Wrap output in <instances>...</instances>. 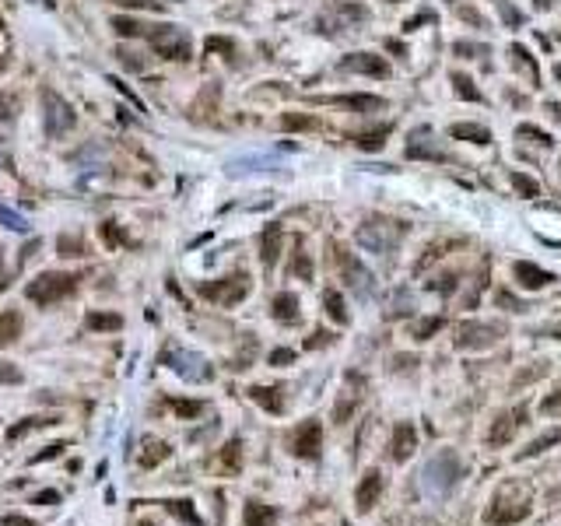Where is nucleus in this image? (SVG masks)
I'll use <instances>...</instances> for the list:
<instances>
[{
  "label": "nucleus",
  "mask_w": 561,
  "mask_h": 526,
  "mask_svg": "<svg viewBox=\"0 0 561 526\" xmlns=\"http://www.w3.org/2000/svg\"><path fill=\"white\" fill-rule=\"evenodd\" d=\"M165 509H169L176 519H183V523H190V526H200V516H197V509H193L190 498H169Z\"/></svg>",
  "instance_id": "c85d7f7f"
},
{
  "label": "nucleus",
  "mask_w": 561,
  "mask_h": 526,
  "mask_svg": "<svg viewBox=\"0 0 561 526\" xmlns=\"http://www.w3.org/2000/svg\"><path fill=\"white\" fill-rule=\"evenodd\" d=\"M442 330V316H432V320H421L418 327H414V341H428L432 334H439Z\"/></svg>",
  "instance_id": "ea45409f"
},
{
  "label": "nucleus",
  "mask_w": 561,
  "mask_h": 526,
  "mask_svg": "<svg viewBox=\"0 0 561 526\" xmlns=\"http://www.w3.org/2000/svg\"><path fill=\"white\" fill-rule=\"evenodd\" d=\"M204 50H207V53H228V57H232V53H235V43L225 39V36H211V39L204 43Z\"/></svg>",
  "instance_id": "37998d69"
},
{
  "label": "nucleus",
  "mask_w": 561,
  "mask_h": 526,
  "mask_svg": "<svg viewBox=\"0 0 561 526\" xmlns=\"http://www.w3.org/2000/svg\"><path fill=\"white\" fill-rule=\"evenodd\" d=\"M0 383H4V386H11V383H22V372H18V365H11V362H0Z\"/></svg>",
  "instance_id": "a18cd8bd"
},
{
  "label": "nucleus",
  "mask_w": 561,
  "mask_h": 526,
  "mask_svg": "<svg viewBox=\"0 0 561 526\" xmlns=\"http://www.w3.org/2000/svg\"><path fill=\"white\" fill-rule=\"evenodd\" d=\"M22 337V316L15 313V309H8V313H0V348H8V344H15Z\"/></svg>",
  "instance_id": "5701e85b"
},
{
  "label": "nucleus",
  "mask_w": 561,
  "mask_h": 526,
  "mask_svg": "<svg viewBox=\"0 0 561 526\" xmlns=\"http://www.w3.org/2000/svg\"><path fill=\"white\" fill-rule=\"evenodd\" d=\"M292 453L299 460H320V453H323V425L316 418L299 425V432L292 435Z\"/></svg>",
  "instance_id": "423d86ee"
},
{
  "label": "nucleus",
  "mask_w": 561,
  "mask_h": 526,
  "mask_svg": "<svg viewBox=\"0 0 561 526\" xmlns=\"http://www.w3.org/2000/svg\"><path fill=\"white\" fill-rule=\"evenodd\" d=\"M18 113V99L8 95V92H0V123H11Z\"/></svg>",
  "instance_id": "a19ab883"
},
{
  "label": "nucleus",
  "mask_w": 561,
  "mask_h": 526,
  "mask_svg": "<svg viewBox=\"0 0 561 526\" xmlns=\"http://www.w3.org/2000/svg\"><path fill=\"white\" fill-rule=\"evenodd\" d=\"M386 137H390V127H376V130L355 134V148H362V151H383Z\"/></svg>",
  "instance_id": "bb28decb"
},
{
  "label": "nucleus",
  "mask_w": 561,
  "mask_h": 526,
  "mask_svg": "<svg viewBox=\"0 0 561 526\" xmlns=\"http://www.w3.org/2000/svg\"><path fill=\"white\" fill-rule=\"evenodd\" d=\"M295 274L302 278V281H313V260H309V253H295Z\"/></svg>",
  "instance_id": "c03bdc74"
},
{
  "label": "nucleus",
  "mask_w": 561,
  "mask_h": 526,
  "mask_svg": "<svg viewBox=\"0 0 561 526\" xmlns=\"http://www.w3.org/2000/svg\"><path fill=\"white\" fill-rule=\"evenodd\" d=\"M165 362L186 379H211V369H197V365H204L200 355H190V351L186 355H165Z\"/></svg>",
  "instance_id": "2eb2a0df"
},
{
  "label": "nucleus",
  "mask_w": 561,
  "mask_h": 526,
  "mask_svg": "<svg viewBox=\"0 0 561 526\" xmlns=\"http://www.w3.org/2000/svg\"><path fill=\"white\" fill-rule=\"evenodd\" d=\"M334 260H337V267H341V274L348 278V285H358V288H365V281H369V274H365V267L362 263L344 249V246H334Z\"/></svg>",
  "instance_id": "ddd939ff"
},
{
  "label": "nucleus",
  "mask_w": 561,
  "mask_h": 526,
  "mask_svg": "<svg viewBox=\"0 0 561 526\" xmlns=\"http://www.w3.org/2000/svg\"><path fill=\"white\" fill-rule=\"evenodd\" d=\"M449 137H456V141H470V144H491V134L484 130V127H474V123H453L449 127Z\"/></svg>",
  "instance_id": "4be33fe9"
},
{
  "label": "nucleus",
  "mask_w": 561,
  "mask_h": 526,
  "mask_svg": "<svg viewBox=\"0 0 561 526\" xmlns=\"http://www.w3.org/2000/svg\"><path fill=\"white\" fill-rule=\"evenodd\" d=\"M512 57H516V64H519V67H523V71L530 74V81H533V88H537V85H540V71H537V60H533V57H530V53H526L523 46H512Z\"/></svg>",
  "instance_id": "72a5a7b5"
},
{
  "label": "nucleus",
  "mask_w": 561,
  "mask_h": 526,
  "mask_svg": "<svg viewBox=\"0 0 561 526\" xmlns=\"http://www.w3.org/2000/svg\"><path fill=\"white\" fill-rule=\"evenodd\" d=\"M558 341H561V327H558Z\"/></svg>",
  "instance_id": "680f3d73"
},
{
  "label": "nucleus",
  "mask_w": 561,
  "mask_h": 526,
  "mask_svg": "<svg viewBox=\"0 0 561 526\" xmlns=\"http://www.w3.org/2000/svg\"><path fill=\"white\" fill-rule=\"evenodd\" d=\"M172 456V449H169V442H162V439H144V449H141V467H158V463H165Z\"/></svg>",
  "instance_id": "a211bd4d"
},
{
  "label": "nucleus",
  "mask_w": 561,
  "mask_h": 526,
  "mask_svg": "<svg viewBox=\"0 0 561 526\" xmlns=\"http://www.w3.org/2000/svg\"><path fill=\"white\" fill-rule=\"evenodd\" d=\"M148 39H151L155 53H158V57H165V60L186 64V60L193 57L190 36H186V32H183L179 25H155V29L148 32Z\"/></svg>",
  "instance_id": "7ed1b4c3"
},
{
  "label": "nucleus",
  "mask_w": 561,
  "mask_h": 526,
  "mask_svg": "<svg viewBox=\"0 0 561 526\" xmlns=\"http://www.w3.org/2000/svg\"><path fill=\"white\" fill-rule=\"evenodd\" d=\"M85 327L95 330V334H116V330H123V316H116V313H88Z\"/></svg>",
  "instance_id": "aec40b11"
},
{
  "label": "nucleus",
  "mask_w": 561,
  "mask_h": 526,
  "mask_svg": "<svg viewBox=\"0 0 561 526\" xmlns=\"http://www.w3.org/2000/svg\"><path fill=\"white\" fill-rule=\"evenodd\" d=\"M64 449H67V442H53V446H46L43 453H36V456H32V463H46V460H57V456H60Z\"/></svg>",
  "instance_id": "49530a36"
},
{
  "label": "nucleus",
  "mask_w": 561,
  "mask_h": 526,
  "mask_svg": "<svg viewBox=\"0 0 561 526\" xmlns=\"http://www.w3.org/2000/svg\"><path fill=\"white\" fill-rule=\"evenodd\" d=\"M516 425H523V421H516V414H498V418H495V428H491V435H488V442H491V446L509 442L512 432H516Z\"/></svg>",
  "instance_id": "a878e982"
},
{
  "label": "nucleus",
  "mask_w": 561,
  "mask_h": 526,
  "mask_svg": "<svg viewBox=\"0 0 561 526\" xmlns=\"http://www.w3.org/2000/svg\"><path fill=\"white\" fill-rule=\"evenodd\" d=\"M0 29H4V18H0Z\"/></svg>",
  "instance_id": "e2e57ef3"
},
{
  "label": "nucleus",
  "mask_w": 561,
  "mask_h": 526,
  "mask_svg": "<svg viewBox=\"0 0 561 526\" xmlns=\"http://www.w3.org/2000/svg\"><path fill=\"white\" fill-rule=\"evenodd\" d=\"M498 341V330L495 327H463L460 330V337H456V348H488V344H495Z\"/></svg>",
  "instance_id": "dca6fc26"
},
{
  "label": "nucleus",
  "mask_w": 561,
  "mask_h": 526,
  "mask_svg": "<svg viewBox=\"0 0 561 526\" xmlns=\"http://www.w3.org/2000/svg\"><path fill=\"white\" fill-rule=\"evenodd\" d=\"M36 4H46V8H53V0H36Z\"/></svg>",
  "instance_id": "4d7b16f0"
},
{
  "label": "nucleus",
  "mask_w": 561,
  "mask_h": 526,
  "mask_svg": "<svg viewBox=\"0 0 561 526\" xmlns=\"http://www.w3.org/2000/svg\"><path fill=\"white\" fill-rule=\"evenodd\" d=\"M172 411H176L179 418H200V414L207 411V404H204V400H172Z\"/></svg>",
  "instance_id": "e433bc0d"
},
{
  "label": "nucleus",
  "mask_w": 561,
  "mask_h": 526,
  "mask_svg": "<svg viewBox=\"0 0 561 526\" xmlns=\"http://www.w3.org/2000/svg\"><path fill=\"white\" fill-rule=\"evenodd\" d=\"M334 341V334H327V330H316L309 341H306V348H323V344H330Z\"/></svg>",
  "instance_id": "8fccbe9b"
},
{
  "label": "nucleus",
  "mask_w": 561,
  "mask_h": 526,
  "mask_svg": "<svg viewBox=\"0 0 561 526\" xmlns=\"http://www.w3.org/2000/svg\"><path fill=\"white\" fill-rule=\"evenodd\" d=\"M516 488H519V484H505V488L495 495V502H491V509H488V523L502 526V523H516V519H523V516L530 512V498H519V502L512 498Z\"/></svg>",
  "instance_id": "39448f33"
},
{
  "label": "nucleus",
  "mask_w": 561,
  "mask_h": 526,
  "mask_svg": "<svg viewBox=\"0 0 561 526\" xmlns=\"http://www.w3.org/2000/svg\"><path fill=\"white\" fill-rule=\"evenodd\" d=\"M414 449H418V432H414L411 421H400V425L393 428V435H390V460H393V463H404V460H411Z\"/></svg>",
  "instance_id": "6e6552de"
},
{
  "label": "nucleus",
  "mask_w": 561,
  "mask_h": 526,
  "mask_svg": "<svg viewBox=\"0 0 561 526\" xmlns=\"http://www.w3.org/2000/svg\"><path fill=\"white\" fill-rule=\"evenodd\" d=\"M102 239H106V242H109L113 249H116V246H127V242H130V239H127V235L120 232V225H116V221H102Z\"/></svg>",
  "instance_id": "58836bf2"
},
{
  "label": "nucleus",
  "mask_w": 561,
  "mask_h": 526,
  "mask_svg": "<svg viewBox=\"0 0 561 526\" xmlns=\"http://www.w3.org/2000/svg\"><path fill=\"white\" fill-rule=\"evenodd\" d=\"M267 362H270V365H292V362H295V351H292V348H277V351H270Z\"/></svg>",
  "instance_id": "de8ad7c7"
},
{
  "label": "nucleus",
  "mask_w": 561,
  "mask_h": 526,
  "mask_svg": "<svg viewBox=\"0 0 561 526\" xmlns=\"http://www.w3.org/2000/svg\"><path fill=\"white\" fill-rule=\"evenodd\" d=\"M274 519H277V509H274V505H263V502H256V498L242 505V523H246V526H270Z\"/></svg>",
  "instance_id": "f3484780"
},
{
  "label": "nucleus",
  "mask_w": 561,
  "mask_h": 526,
  "mask_svg": "<svg viewBox=\"0 0 561 526\" xmlns=\"http://www.w3.org/2000/svg\"><path fill=\"white\" fill-rule=\"evenodd\" d=\"M4 526H36V523L25 516H4Z\"/></svg>",
  "instance_id": "603ef678"
},
{
  "label": "nucleus",
  "mask_w": 561,
  "mask_h": 526,
  "mask_svg": "<svg viewBox=\"0 0 561 526\" xmlns=\"http://www.w3.org/2000/svg\"><path fill=\"white\" fill-rule=\"evenodd\" d=\"M277 256H280V225H270V228L263 232V253H260L263 267H274Z\"/></svg>",
  "instance_id": "b1692460"
},
{
  "label": "nucleus",
  "mask_w": 561,
  "mask_h": 526,
  "mask_svg": "<svg viewBox=\"0 0 561 526\" xmlns=\"http://www.w3.org/2000/svg\"><path fill=\"white\" fill-rule=\"evenodd\" d=\"M512 278H516L519 288H526V292H540V288H547V285L554 281L551 271L537 267V263H526V260H519L516 267H512Z\"/></svg>",
  "instance_id": "9d476101"
},
{
  "label": "nucleus",
  "mask_w": 561,
  "mask_h": 526,
  "mask_svg": "<svg viewBox=\"0 0 561 526\" xmlns=\"http://www.w3.org/2000/svg\"><path fill=\"white\" fill-rule=\"evenodd\" d=\"M302 309V302H299V295L295 292H280V295H274V302H270V316L277 320V323H299V313Z\"/></svg>",
  "instance_id": "f8f14e48"
},
{
  "label": "nucleus",
  "mask_w": 561,
  "mask_h": 526,
  "mask_svg": "<svg viewBox=\"0 0 561 526\" xmlns=\"http://www.w3.org/2000/svg\"><path fill=\"white\" fill-rule=\"evenodd\" d=\"M74 288H78V274L46 271V274H39L36 281H29L25 295H29V302H36V306H53V302H64Z\"/></svg>",
  "instance_id": "f257e3e1"
},
{
  "label": "nucleus",
  "mask_w": 561,
  "mask_h": 526,
  "mask_svg": "<svg viewBox=\"0 0 561 526\" xmlns=\"http://www.w3.org/2000/svg\"><path fill=\"white\" fill-rule=\"evenodd\" d=\"M141 526H155V523H141Z\"/></svg>",
  "instance_id": "052dcab7"
},
{
  "label": "nucleus",
  "mask_w": 561,
  "mask_h": 526,
  "mask_svg": "<svg viewBox=\"0 0 561 526\" xmlns=\"http://www.w3.org/2000/svg\"><path fill=\"white\" fill-rule=\"evenodd\" d=\"M116 8H130V11H162L158 0H109Z\"/></svg>",
  "instance_id": "79ce46f5"
},
{
  "label": "nucleus",
  "mask_w": 561,
  "mask_h": 526,
  "mask_svg": "<svg viewBox=\"0 0 561 526\" xmlns=\"http://www.w3.org/2000/svg\"><path fill=\"white\" fill-rule=\"evenodd\" d=\"M8 288V274H4V256H0V292Z\"/></svg>",
  "instance_id": "864d4df0"
},
{
  "label": "nucleus",
  "mask_w": 561,
  "mask_h": 526,
  "mask_svg": "<svg viewBox=\"0 0 561 526\" xmlns=\"http://www.w3.org/2000/svg\"><path fill=\"white\" fill-rule=\"evenodd\" d=\"M453 85H456V95L467 99V102H481V92L474 88V81L467 74H453Z\"/></svg>",
  "instance_id": "c9c22d12"
},
{
  "label": "nucleus",
  "mask_w": 561,
  "mask_h": 526,
  "mask_svg": "<svg viewBox=\"0 0 561 526\" xmlns=\"http://www.w3.org/2000/svg\"><path fill=\"white\" fill-rule=\"evenodd\" d=\"M249 288H253V281H249V274L242 271V274H232V278H225V281H204L200 285V295L207 299V302H218V306H225V309H232V306H239L246 295H249Z\"/></svg>",
  "instance_id": "20e7f679"
},
{
  "label": "nucleus",
  "mask_w": 561,
  "mask_h": 526,
  "mask_svg": "<svg viewBox=\"0 0 561 526\" xmlns=\"http://www.w3.org/2000/svg\"><path fill=\"white\" fill-rule=\"evenodd\" d=\"M218 470H221V474H239V470H242V439H232V442L218 453Z\"/></svg>",
  "instance_id": "6ab92c4d"
},
{
  "label": "nucleus",
  "mask_w": 561,
  "mask_h": 526,
  "mask_svg": "<svg viewBox=\"0 0 561 526\" xmlns=\"http://www.w3.org/2000/svg\"><path fill=\"white\" fill-rule=\"evenodd\" d=\"M57 249H60V256H85V242H81L78 235H74V239H71V235H60V239H57Z\"/></svg>",
  "instance_id": "4c0bfd02"
},
{
  "label": "nucleus",
  "mask_w": 561,
  "mask_h": 526,
  "mask_svg": "<svg viewBox=\"0 0 561 526\" xmlns=\"http://www.w3.org/2000/svg\"><path fill=\"white\" fill-rule=\"evenodd\" d=\"M358 407V393H351V390H344V397H341V404L334 407V421L337 425H344L348 418H351V411Z\"/></svg>",
  "instance_id": "f704fd0d"
},
{
  "label": "nucleus",
  "mask_w": 561,
  "mask_h": 526,
  "mask_svg": "<svg viewBox=\"0 0 561 526\" xmlns=\"http://www.w3.org/2000/svg\"><path fill=\"white\" fill-rule=\"evenodd\" d=\"M316 102L348 106L355 113H379V109H386V99H379V95H327V99H316Z\"/></svg>",
  "instance_id": "9b49d317"
},
{
  "label": "nucleus",
  "mask_w": 561,
  "mask_h": 526,
  "mask_svg": "<svg viewBox=\"0 0 561 526\" xmlns=\"http://www.w3.org/2000/svg\"><path fill=\"white\" fill-rule=\"evenodd\" d=\"M537 8H544V11H547V8H551V0H537Z\"/></svg>",
  "instance_id": "6e6d98bb"
},
{
  "label": "nucleus",
  "mask_w": 561,
  "mask_h": 526,
  "mask_svg": "<svg viewBox=\"0 0 561 526\" xmlns=\"http://www.w3.org/2000/svg\"><path fill=\"white\" fill-rule=\"evenodd\" d=\"M0 225L11 228V232H29V228H32V225H29V218H25V214H15L8 204H0Z\"/></svg>",
  "instance_id": "2f4dec72"
},
{
  "label": "nucleus",
  "mask_w": 561,
  "mask_h": 526,
  "mask_svg": "<svg viewBox=\"0 0 561 526\" xmlns=\"http://www.w3.org/2000/svg\"><path fill=\"white\" fill-rule=\"evenodd\" d=\"M558 442H561V428H551V432H544V435H540L537 442H530V446H526V449H523V453H519L516 460H530V456H540V453H547V449H551V446H558Z\"/></svg>",
  "instance_id": "cd10ccee"
},
{
  "label": "nucleus",
  "mask_w": 561,
  "mask_h": 526,
  "mask_svg": "<svg viewBox=\"0 0 561 526\" xmlns=\"http://www.w3.org/2000/svg\"><path fill=\"white\" fill-rule=\"evenodd\" d=\"M249 400H256L270 414H285V386H253Z\"/></svg>",
  "instance_id": "4468645a"
},
{
  "label": "nucleus",
  "mask_w": 561,
  "mask_h": 526,
  "mask_svg": "<svg viewBox=\"0 0 561 526\" xmlns=\"http://www.w3.org/2000/svg\"><path fill=\"white\" fill-rule=\"evenodd\" d=\"M113 29H116V36H123V39L148 36V25H141V22H137V18H130V15H116V18H113Z\"/></svg>",
  "instance_id": "c756f323"
},
{
  "label": "nucleus",
  "mask_w": 561,
  "mask_h": 526,
  "mask_svg": "<svg viewBox=\"0 0 561 526\" xmlns=\"http://www.w3.org/2000/svg\"><path fill=\"white\" fill-rule=\"evenodd\" d=\"M60 502V491H39L36 495V505H57Z\"/></svg>",
  "instance_id": "3c124183"
},
{
  "label": "nucleus",
  "mask_w": 561,
  "mask_h": 526,
  "mask_svg": "<svg viewBox=\"0 0 561 526\" xmlns=\"http://www.w3.org/2000/svg\"><path fill=\"white\" fill-rule=\"evenodd\" d=\"M379 495H383V474H379V470H365V477H362L358 488H355V505H358V512H372L376 502H379Z\"/></svg>",
  "instance_id": "1a4fd4ad"
},
{
  "label": "nucleus",
  "mask_w": 561,
  "mask_h": 526,
  "mask_svg": "<svg viewBox=\"0 0 561 526\" xmlns=\"http://www.w3.org/2000/svg\"><path fill=\"white\" fill-rule=\"evenodd\" d=\"M74 123H78L74 106H71L64 95H57L53 88H46V92H43V127H46V137L64 141V137L74 130Z\"/></svg>",
  "instance_id": "f03ea898"
},
{
  "label": "nucleus",
  "mask_w": 561,
  "mask_h": 526,
  "mask_svg": "<svg viewBox=\"0 0 561 526\" xmlns=\"http://www.w3.org/2000/svg\"><path fill=\"white\" fill-rule=\"evenodd\" d=\"M341 71L348 74H369V78H390V64L376 53H351L341 60Z\"/></svg>",
  "instance_id": "0eeeda50"
},
{
  "label": "nucleus",
  "mask_w": 561,
  "mask_h": 526,
  "mask_svg": "<svg viewBox=\"0 0 561 526\" xmlns=\"http://www.w3.org/2000/svg\"><path fill=\"white\" fill-rule=\"evenodd\" d=\"M50 425H60V418H57V414H50V418H25V421H18V425L8 428V442H18V439H25L29 432L50 428Z\"/></svg>",
  "instance_id": "412c9836"
},
{
  "label": "nucleus",
  "mask_w": 561,
  "mask_h": 526,
  "mask_svg": "<svg viewBox=\"0 0 561 526\" xmlns=\"http://www.w3.org/2000/svg\"><path fill=\"white\" fill-rule=\"evenodd\" d=\"M554 78H558V81H561V64H558V67H554Z\"/></svg>",
  "instance_id": "13d9d810"
},
{
  "label": "nucleus",
  "mask_w": 561,
  "mask_h": 526,
  "mask_svg": "<svg viewBox=\"0 0 561 526\" xmlns=\"http://www.w3.org/2000/svg\"><path fill=\"white\" fill-rule=\"evenodd\" d=\"M509 183L516 186V193H519V197H530V200H533V197H540L537 179H530L526 172H509Z\"/></svg>",
  "instance_id": "7c9ffc66"
},
{
  "label": "nucleus",
  "mask_w": 561,
  "mask_h": 526,
  "mask_svg": "<svg viewBox=\"0 0 561 526\" xmlns=\"http://www.w3.org/2000/svg\"><path fill=\"white\" fill-rule=\"evenodd\" d=\"M323 309H327V316H330L334 323H341V327H348V323H351V316H348V306H344V295H341V292H334V288H330V292L323 295Z\"/></svg>",
  "instance_id": "393cba45"
},
{
  "label": "nucleus",
  "mask_w": 561,
  "mask_h": 526,
  "mask_svg": "<svg viewBox=\"0 0 561 526\" xmlns=\"http://www.w3.org/2000/svg\"><path fill=\"white\" fill-rule=\"evenodd\" d=\"M519 137H533V141H537V144H544V148L551 144V137H547L544 130H537V127H530V123H526V127H519Z\"/></svg>",
  "instance_id": "09e8293b"
},
{
  "label": "nucleus",
  "mask_w": 561,
  "mask_h": 526,
  "mask_svg": "<svg viewBox=\"0 0 561 526\" xmlns=\"http://www.w3.org/2000/svg\"><path fill=\"white\" fill-rule=\"evenodd\" d=\"M4 162H8V144L0 141V169H4Z\"/></svg>",
  "instance_id": "5fc2aeb1"
},
{
  "label": "nucleus",
  "mask_w": 561,
  "mask_h": 526,
  "mask_svg": "<svg viewBox=\"0 0 561 526\" xmlns=\"http://www.w3.org/2000/svg\"><path fill=\"white\" fill-rule=\"evenodd\" d=\"M280 130H316V120L306 113H285L280 116Z\"/></svg>",
  "instance_id": "473e14b6"
},
{
  "label": "nucleus",
  "mask_w": 561,
  "mask_h": 526,
  "mask_svg": "<svg viewBox=\"0 0 561 526\" xmlns=\"http://www.w3.org/2000/svg\"><path fill=\"white\" fill-rule=\"evenodd\" d=\"M390 4H404V0H390Z\"/></svg>",
  "instance_id": "bf43d9fd"
}]
</instances>
